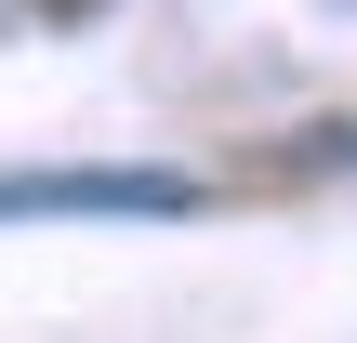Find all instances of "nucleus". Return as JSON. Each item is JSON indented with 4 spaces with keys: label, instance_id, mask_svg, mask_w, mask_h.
<instances>
[{
    "label": "nucleus",
    "instance_id": "1",
    "mask_svg": "<svg viewBox=\"0 0 357 343\" xmlns=\"http://www.w3.org/2000/svg\"><path fill=\"white\" fill-rule=\"evenodd\" d=\"M40 212H199L185 172H0V225H40Z\"/></svg>",
    "mask_w": 357,
    "mask_h": 343
},
{
    "label": "nucleus",
    "instance_id": "2",
    "mask_svg": "<svg viewBox=\"0 0 357 343\" xmlns=\"http://www.w3.org/2000/svg\"><path fill=\"white\" fill-rule=\"evenodd\" d=\"M53 13H79V0H53Z\"/></svg>",
    "mask_w": 357,
    "mask_h": 343
}]
</instances>
